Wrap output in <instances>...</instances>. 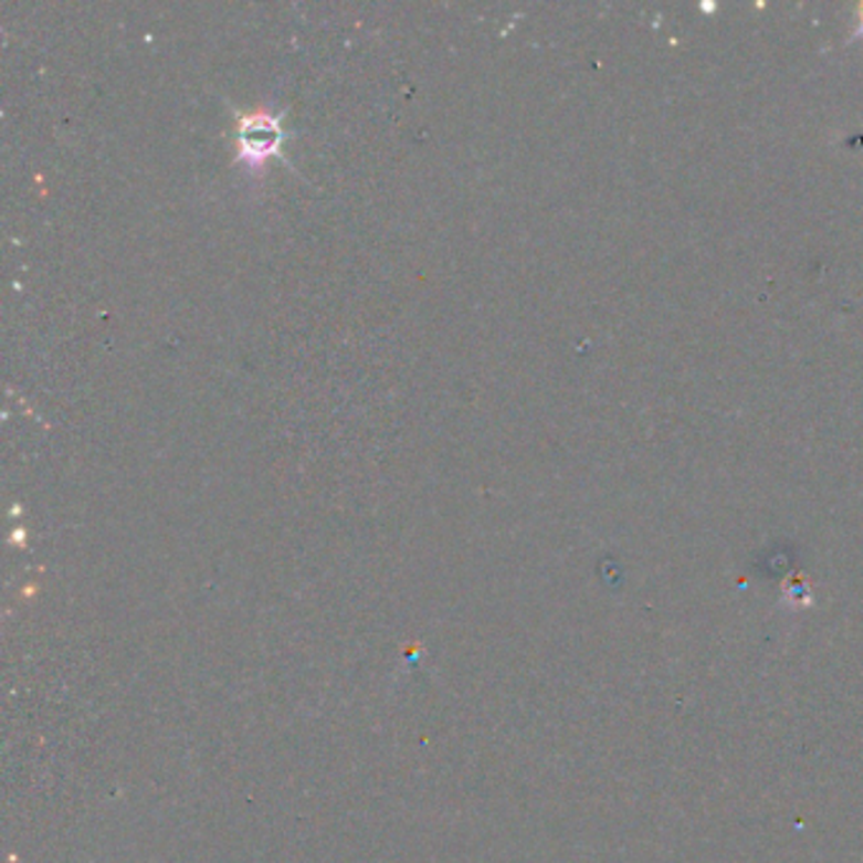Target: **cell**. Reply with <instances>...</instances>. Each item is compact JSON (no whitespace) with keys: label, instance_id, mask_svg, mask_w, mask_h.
<instances>
[{"label":"cell","instance_id":"cell-1","mask_svg":"<svg viewBox=\"0 0 863 863\" xmlns=\"http://www.w3.org/2000/svg\"><path fill=\"white\" fill-rule=\"evenodd\" d=\"M284 143V129L282 122L276 117L266 115V112H256V115H246L239 122V150L241 157H246L251 162L266 160L278 152V147Z\"/></svg>","mask_w":863,"mask_h":863},{"label":"cell","instance_id":"cell-2","mask_svg":"<svg viewBox=\"0 0 863 863\" xmlns=\"http://www.w3.org/2000/svg\"><path fill=\"white\" fill-rule=\"evenodd\" d=\"M782 596H785V603H790L792 608H806L813 603V588H810L806 575H792V578L785 580Z\"/></svg>","mask_w":863,"mask_h":863}]
</instances>
